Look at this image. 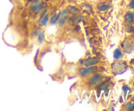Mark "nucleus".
<instances>
[{
  "label": "nucleus",
  "instance_id": "obj_1",
  "mask_svg": "<svg viewBox=\"0 0 134 111\" xmlns=\"http://www.w3.org/2000/svg\"><path fill=\"white\" fill-rule=\"evenodd\" d=\"M104 75L101 73H95L90 76L88 79V84L90 86H95L101 82L104 79Z\"/></svg>",
  "mask_w": 134,
  "mask_h": 111
},
{
  "label": "nucleus",
  "instance_id": "obj_2",
  "mask_svg": "<svg viewBox=\"0 0 134 111\" xmlns=\"http://www.w3.org/2000/svg\"><path fill=\"white\" fill-rule=\"evenodd\" d=\"M97 69V67L96 65L93 66L87 67L86 68H82L80 70V74L81 76H85L88 74L90 73H93L94 72H96Z\"/></svg>",
  "mask_w": 134,
  "mask_h": 111
},
{
  "label": "nucleus",
  "instance_id": "obj_3",
  "mask_svg": "<svg viewBox=\"0 0 134 111\" xmlns=\"http://www.w3.org/2000/svg\"><path fill=\"white\" fill-rule=\"evenodd\" d=\"M43 9V3L38 1L34 2L30 7V10L33 13H38Z\"/></svg>",
  "mask_w": 134,
  "mask_h": 111
},
{
  "label": "nucleus",
  "instance_id": "obj_4",
  "mask_svg": "<svg viewBox=\"0 0 134 111\" xmlns=\"http://www.w3.org/2000/svg\"><path fill=\"white\" fill-rule=\"evenodd\" d=\"M98 63L99 59L97 57H90V58H88L84 61V65L86 67H87L96 65Z\"/></svg>",
  "mask_w": 134,
  "mask_h": 111
},
{
  "label": "nucleus",
  "instance_id": "obj_5",
  "mask_svg": "<svg viewBox=\"0 0 134 111\" xmlns=\"http://www.w3.org/2000/svg\"><path fill=\"white\" fill-rule=\"evenodd\" d=\"M125 18H126V20L127 21L128 23L129 24H131L132 23L134 20V13L132 12H130L129 11L126 13V15L125 16Z\"/></svg>",
  "mask_w": 134,
  "mask_h": 111
},
{
  "label": "nucleus",
  "instance_id": "obj_6",
  "mask_svg": "<svg viewBox=\"0 0 134 111\" xmlns=\"http://www.w3.org/2000/svg\"><path fill=\"white\" fill-rule=\"evenodd\" d=\"M60 17V13H56L53 16V17L50 18V24H56V22H58Z\"/></svg>",
  "mask_w": 134,
  "mask_h": 111
},
{
  "label": "nucleus",
  "instance_id": "obj_7",
  "mask_svg": "<svg viewBox=\"0 0 134 111\" xmlns=\"http://www.w3.org/2000/svg\"><path fill=\"white\" fill-rule=\"evenodd\" d=\"M49 20V14H46L42 18L40 19V24L41 26H46L47 24V22Z\"/></svg>",
  "mask_w": 134,
  "mask_h": 111
},
{
  "label": "nucleus",
  "instance_id": "obj_8",
  "mask_svg": "<svg viewBox=\"0 0 134 111\" xmlns=\"http://www.w3.org/2000/svg\"><path fill=\"white\" fill-rule=\"evenodd\" d=\"M109 86V81H105L104 82H101L100 85L99 86V88L101 90H104V91H107L108 90Z\"/></svg>",
  "mask_w": 134,
  "mask_h": 111
},
{
  "label": "nucleus",
  "instance_id": "obj_9",
  "mask_svg": "<svg viewBox=\"0 0 134 111\" xmlns=\"http://www.w3.org/2000/svg\"><path fill=\"white\" fill-rule=\"evenodd\" d=\"M114 58L115 59H119L120 58H121L123 56V54L122 53L121 50L117 48L114 51Z\"/></svg>",
  "mask_w": 134,
  "mask_h": 111
},
{
  "label": "nucleus",
  "instance_id": "obj_10",
  "mask_svg": "<svg viewBox=\"0 0 134 111\" xmlns=\"http://www.w3.org/2000/svg\"><path fill=\"white\" fill-rule=\"evenodd\" d=\"M67 17L68 16H65V17H60V18L58 20V26L59 27H61L65 24L66 20L67 19Z\"/></svg>",
  "mask_w": 134,
  "mask_h": 111
},
{
  "label": "nucleus",
  "instance_id": "obj_11",
  "mask_svg": "<svg viewBox=\"0 0 134 111\" xmlns=\"http://www.w3.org/2000/svg\"><path fill=\"white\" fill-rule=\"evenodd\" d=\"M134 109V99H132L130 102H129L127 104L126 107H125V110L126 111H131Z\"/></svg>",
  "mask_w": 134,
  "mask_h": 111
},
{
  "label": "nucleus",
  "instance_id": "obj_12",
  "mask_svg": "<svg viewBox=\"0 0 134 111\" xmlns=\"http://www.w3.org/2000/svg\"><path fill=\"white\" fill-rule=\"evenodd\" d=\"M67 9H68V11H69L70 13H73V14H76V13L80 12L79 9H77V7H74V6H69V7H67Z\"/></svg>",
  "mask_w": 134,
  "mask_h": 111
},
{
  "label": "nucleus",
  "instance_id": "obj_13",
  "mask_svg": "<svg viewBox=\"0 0 134 111\" xmlns=\"http://www.w3.org/2000/svg\"><path fill=\"white\" fill-rule=\"evenodd\" d=\"M109 8H110L109 5H107V4H103V5H101L99 7V10L100 11H106V10L109 9Z\"/></svg>",
  "mask_w": 134,
  "mask_h": 111
},
{
  "label": "nucleus",
  "instance_id": "obj_14",
  "mask_svg": "<svg viewBox=\"0 0 134 111\" xmlns=\"http://www.w3.org/2000/svg\"><path fill=\"white\" fill-rule=\"evenodd\" d=\"M44 38H45V33L43 32H40V33H39V36H38V41H39V43H43Z\"/></svg>",
  "mask_w": 134,
  "mask_h": 111
},
{
  "label": "nucleus",
  "instance_id": "obj_15",
  "mask_svg": "<svg viewBox=\"0 0 134 111\" xmlns=\"http://www.w3.org/2000/svg\"><path fill=\"white\" fill-rule=\"evenodd\" d=\"M47 12V9H43L41 10V15H40V17H39V18L40 19L42 18H43V17H44L45 15H46Z\"/></svg>",
  "mask_w": 134,
  "mask_h": 111
},
{
  "label": "nucleus",
  "instance_id": "obj_16",
  "mask_svg": "<svg viewBox=\"0 0 134 111\" xmlns=\"http://www.w3.org/2000/svg\"><path fill=\"white\" fill-rule=\"evenodd\" d=\"M122 90H123V91H124V92L126 93L128 92V91L130 90V87H129V86H128L125 85L122 87Z\"/></svg>",
  "mask_w": 134,
  "mask_h": 111
},
{
  "label": "nucleus",
  "instance_id": "obj_17",
  "mask_svg": "<svg viewBox=\"0 0 134 111\" xmlns=\"http://www.w3.org/2000/svg\"><path fill=\"white\" fill-rule=\"evenodd\" d=\"M129 7L131 9H134V0H131L130 3L129 4Z\"/></svg>",
  "mask_w": 134,
  "mask_h": 111
},
{
  "label": "nucleus",
  "instance_id": "obj_18",
  "mask_svg": "<svg viewBox=\"0 0 134 111\" xmlns=\"http://www.w3.org/2000/svg\"><path fill=\"white\" fill-rule=\"evenodd\" d=\"M38 32H39V29H38L36 32H35V34H36V35H37V34H38Z\"/></svg>",
  "mask_w": 134,
  "mask_h": 111
},
{
  "label": "nucleus",
  "instance_id": "obj_19",
  "mask_svg": "<svg viewBox=\"0 0 134 111\" xmlns=\"http://www.w3.org/2000/svg\"><path fill=\"white\" fill-rule=\"evenodd\" d=\"M36 1H40V0H35Z\"/></svg>",
  "mask_w": 134,
  "mask_h": 111
}]
</instances>
